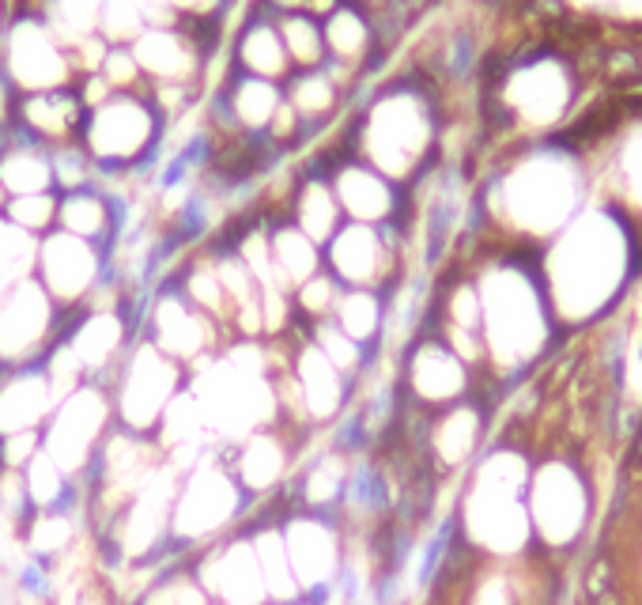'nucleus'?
<instances>
[{
	"instance_id": "9",
	"label": "nucleus",
	"mask_w": 642,
	"mask_h": 605,
	"mask_svg": "<svg viewBox=\"0 0 642 605\" xmlns=\"http://www.w3.org/2000/svg\"><path fill=\"white\" fill-rule=\"evenodd\" d=\"M72 65L76 61H72V54H68V46L46 27V20H38V15H23V20L12 23V31L4 34L8 80H12L23 96H42V91L68 88Z\"/></svg>"
},
{
	"instance_id": "21",
	"label": "nucleus",
	"mask_w": 642,
	"mask_h": 605,
	"mask_svg": "<svg viewBox=\"0 0 642 605\" xmlns=\"http://www.w3.org/2000/svg\"><path fill=\"white\" fill-rule=\"evenodd\" d=\"M54 382L49 379H15L0 390V439L20 436V432H34L42 416L54 408Z\"/></svg>"
},
{
	"instance_id": "3",
	"label": "nucleus",
	"mask_w": 642,
	"mask_h": 605,
	"mask_svg": "<svg viewBox=\"0 0 642 605\" xmlns=\"http://www.w3.org/2000/svg\"><path fill=\"white\" fill-rule=\"evenodd\" d=\"M529 526H533V552L563 564L575 557L589 538L597 515V484L578 455L548 450L533 458L529 473Z\"/></svg>"
},
{
	"instance_id": "10",
	"label": "nucleus",
	"mask_w": 642,
	"mask_h": 605,
	"mask_svg": "<svg viewBox=\"0 0 642 605\" xmlns=\"http://www.w3.org/2000/svg\"><path fill=\"white\" fill-rule=\"evenodd\" d=\"M106 424H110V405L99 390H72L61 408L49 421L46 436H42V450L54 458L68 477H80L91 470L99 447L106 442Z\"/></svg>"
},
{
	"instance_id": "25",
	"label": "nucleus",
	"mask_w": 642,
	"mask_h": 605,
	"mask_svg": "<svg viewBox=\"0 0 642 605\" xmlns=\"http://www.w3.org/2000/svg\"><path fill=\"white\" fill-rule=\"evenodd\" d=\"M57 224H61V232L68 235L95 243V238L110 227V204L106 198H99V193L76 190L57 204Z\"/></svg>"
},
{
	"instance_id": "27",
	"label": "nucleus",
	"mask_w": 642,
	"mask_h": 605,
	"mask_svg": "<svg viewBox=\"0 0 642 605\" xmlns=\"http://www.w3.org/2000/svg\"><path fill=\"white\" fill-rule=\"evenodd\" d=\"M57 204L49 193H31V198H12L8 201V224H15L27 235H42L57 224Z\"/></svg>"
},
{
	"instance_id": "2",
	"label": "nucleus",
	"mask_w": 642,
	"mask_h": 605,
	"mask_svg": "<svg viewBox=\"0 0 642 605\" xmlns=\"http://www.w3.org/2000/svg\"><path fill=\"white\" fill-rule=\"evenodd\" d=\"M447 102L439 88L408 68L382 83L345 130V144L356 159L374 167L401 190H413L442 164Z\"/></svg>"
},
{
	"instance_id": "11",
	"label": "nucleus",
	"mask_w": 642,
	"mask_h": 605,
	"mask_svg": "<svg viewBox=\"0 0 642 605\" xmlns=\"http://www.w3.org/2000/svg\"><path fill=\"white\" fill-rule=\"evenodd\" d=\"M151 322H156L151 345H156L159 352H167L170 360L182 363V368H193V371L201 368V363L216 360V356L230 345L227 329L219 326L216 318H209L204 311H196L182 292L162 295L156 303Z\"/></svg>"
},
{
	"instance_id": "13",
	"label": "nucleus",
	"mask_w": 642,
	"mask_h": 605,
	"mask_svg": "<svg viewBox=\"0 0 642 605\" xmlns=\"http://www.w3.org/2000/svg\"><path fill=\"white\" fill-rule=\"evenodd\" d=\"M38 266H42V288L49 295H57V300L72 303L80 295H88L91 284H95L99 254H95V243H88V238L54 232L49 238H42Z\"/></svg>"
},
{
	"instance_id": "7",
	"label": "nucleus",
	"mask_w": 642,
	"mask_h": 605,
	"mask_svg": "<svg viewBox=\"0 0 642 605\" xmlns=\"http://www.w3.org/2000/svg\"><path fill=\"white\" fill-rule=\"evenodd\" d=\"M314 167L325 170V178H329L348 224H367V227L405 224L408 232H413V220H408L413 216L408 190L393 186L385 175L367 167L363 159H356L345 141H340V148H325L322 156L314 159Z\"/></svg>"
},
{
	"instance_id": "6",
	"label": "nucleus",
	"mask_w": 642,
	"mask_h": 605,
	"mask_svg": "<svg viewBox=\"0 0 642 605\" xmlns=\"http://www.w3.org/2000/svg\"><path fill=\"white\" fill-rule=\"evenodd\" d=\"M162 136V114L156 102L140 91H114L106 102H99L95 110H88L83 122V152L91 156V164L102 167H136L144 156L159 148Z\"/></svg>"
},
{
	"instance_id": "18",
	"label": "nucleus",
	"mask_w": 642,
	"mask_h": 605,
	"mask_svg": "<svg viewBox=\"0 0 642 605\" xmlns=\"http://www.w3.org/2000/svg\"><path fill=\"white\" fill-rule=\"evenodd\" d=\"M284 99L299 114L306 136H314V133H322L340 110H345L348 91L340 88L322 65V68H314V72H291V80L284 83Z\"/></svg>"
},
{
	"instance_id": "19",
	"label": "nucleus",
	"mask_w": 642,
	"mask_h": 605,
	"mask_svg": "<svg viewBox=\"0 0 642 605\" xmlns=\"http://www.w3.org/2000/svg\"><path fill=\"white\" fill-rule=\"evenodd\" d=\"M23 125L42 136V141L54 144H72L76 133H83V122H88V107H83L80 91H42V96H27L20 102Z\"/></svg>"
},
{
	"instance_id": "14",
	"label": "nucleus",
	"mask_w": 642,
	"mask_h": 605,
	"mask_svg": "<svg viewBox=\"0 0 642 605\" xmlns=\"http://www.w3.org/2000/svg\"><path fill=\"white\" fill-rule=\"evenodd\" d=\"M230 68L272 83L291 80V61H288L284 38H280L277 15H269L264 8L254 4V12L246 15L243 27L235 31V42H230Z\"/></svg>"
},
{
	"instance_id": "4",
	"label": "nucleus",
	"mask_w": 642,
	"mask_h": 605,
	"mask_svg": "<svg viewBox=\"0 0 642 605\" xmlns=\"http://www.w3.org/2000/svg\"><path fill=\"white\" fill-rule=\"evenodd\" d=\"M257 511V504L235 481L224 462V447L204 455L201 462L178 477L174 515H170V541L178 557H193L204 545L227 538Z\"/></svg>"
},
{
	"instance_id": "8",
	"label": "nucleus",
	"mask_w": 642,
	"mask_h": 605,
	"mask_svg": "<svg viewBox=\"0 0 642 605\" xmlns=\"http://www.w3.org/2000/svg\"><path fill=\"white\" fill-rule=\"evenodd\" d=\"M185 390V371L178 360L159 352L156 345H140L128 356V368L117 390V416H122L125 432L133 436H151L156 439L162 416L174 405V397Z\"/></svg>"
},
{
	"instance_id": "23",
	"label": "nucleus",
	"mask_w": 642,
	"mask_h": 605,
	"mask_svg": "<svg viewBox=\"0 0 642 605\" xmlns=\"http://www.w3.org/2000/svg\"><path fill=\"white\" fill-rule=\"evenodd\" d=\"M280 38H284L291 72H314L329 61V49H325V31L322 20H314L311 12H291L277 20Z\"/></svg>"
},
{
	"instance_id": "22",
	"label": "nucleus",
	"mask_w": 642,
	"mask_h": 605,
	"mask_svg": "<svg viewBox=\"0 0 642 605\" xmlns=\"http://www.w3.org/2000/svg\"><path fill=\"white\" fill-rule=\"evenodd\" d=\"M340 334H348L356 345H363L371 356H379L382 334H385V295L363 292V288H345L337 311H333Z\"/></svg>"
},
{
	"instance_id": "17",
	"label": "nucleus",
	"mask_w": 642,
	"mask_h": 605,
	"mask_svg": "<svg viewBox=\"0 0 642 605\" xmlns=\"http://www.w3.org/2000/svg\"><path fill=\"white\" fill-rule=\"evenodd\" d=\"M288 220L303 235H311L322 250H325V243L345 227V212H340L337 193H333L325 170H318V167L299 170L295 190H291V201H288Z\"/></svg>"
},
{
	"instance_id": "26",
	"label": "nucleus",
	"mask_w": 642,
	"mask_h": 605,
	"mask_svg": "<svg viewBox=\"0 0 642 605\" xmlns=\"http://www.w3.org/2000/svg\"><path fill=\"white\" fill-rule=\"evenodd\" d=\"M117 345H122V322H117L114 314H95V318L76 334L72 352H76V360L88 368V363L110 360V356L117 352Z\"/></svg>"
},
{
	"instance_id": "24",
	"label": "nucleus",
	"mask_w": 642,
	"mask_h": 605,
	"mask_svg": "<svg viewBox=\"0 0 642 605\" xmlns=\"http://www.w3.org/2000/svg\"><path fill=\"white\" fill-rule=\"evenodd\" d=\"M0 186L8 190V198L49 193V186H54V159L42 156L34 144L4 152V156H0Z\"/></svg>"
},
{
	"instance_id": "16",
	"label": "nucleus",
	"mask_w": 642,
	"mask_h": 605,
	"mask_svg": "<svg viewBox=\"0 0 642 605\" xmlns=\"http://www.w3.org/2000/svg\"><path fill=\"white\" fill-rule=\"evenodd\" d=\"M49 326V292L20 280L0 295V356H27Z\"/></svg>"
},
{
	"instance_id": "28",
	"label": "nucleus",
	"mask_w": 642,
	"mask_h": 605,
	"mask_svg": "<svg viewBox=\"0 0 642 605\" xmlns=\"http://www.w3.org/2000/svg\"><path fill=\"white\" fill-rule=\"evenodd\" d=\"M348 4H356V8H363L367 15H379L382 8H390V0H348Z\"/></svg>"
},
{
	"instance_id": "5",
	"label": "nucleus",
	"mask_w": 642,
	"mask_h": 605,
	"mask_svg": "<svg viewBox=\"0 0 642 605\" xmlns=\"http://www.w3.org/2000/svg\"><path fill=\"white\" fill-rule=\"evenodd\" d=\"M397 390L405 408H413L419 416H435L442 408L481 394V374L424 322L419 334L408 340L405 356H401Z\"/></svg>"
},
{
	"instance_id": "1",
	"label": "nucleus",
	"mask_w": 642,
	"mask_h": 605,
	"mask_svg": "<svg viewBox=\"0 0 642 605\" xmlns=\"http://www.w3.org/2000/svg\"><path fill=\"white\" fill-rule=\"evenodd\" d=\"M552 314L563 334L609 322L642 280V232L616 204L586 209L537 254Z\"/></svg>"
},
{
	"instance_id": "20",
	"label": "nucleus",
	"mask_w": 642,
	"mask_h": 605,
	"mask_svg": "<svg viewBox=\"0 0 642 605\" xmlns=\"http://www.w3.org/2000/svg\"><path fill=\"white\" fill-rule=\"evenodd\" d=\"M269 250H272V266H277V277L288 292L303 288L311 277H318L325 269L322 246L314 243L311 235H303L288 216L269 220Z\"/></svg>"
},
{
	"instance_id": "15",
	"label": "nucleus",
	"mask_w": 642,
	"mask_h": 605,
	"mask_svg": "<svg viewBox=\"0 0 642 605\" xmlns=\"http://www.w3.org/2000/svg\"><path fill=\"white\" fill-rule=\"evenodd\" d=\"M212 99L227 110V117L243 136H264L277 110L284 107V83L257 80V76H243L235 68H227L224 83H219V91Z\"/></svg>"
},
{
	"instance_id": "29",
	"label": "nucleus",
	"mask_w": 642,
	"mask_h": 605,
	"mask_svg": "<svg viewBox=\"0 0 642 605\" xmlns=\"http://www.w3.org/2000/svg\"><path fill=\"white\" fill-rule=\"evenodd\" d=\"M4 209H8V190L0 186V212H4Z\"/></svg>"
},
{
	"instance_id": "30",
	"label": "nucleus",
	"mask_w": 642,
	"mask_h": 605,
	"mask_svg": "<svg viewBox=\"0 0 642 605\" xmlns=\"http://www.w3.org/2000/svg\"><path fill=\"white\" fill-rule=\"evenodd\" d=\"M0 38H4V12H0Z\"/></svg>"
},
{
	"instance_id": "12",
	"label": "nucleus",
	"mask_w": 642,
	"mask_h": 605,
	"mask_svg": "<svg viewBox=\"0 0 642 605\" xmlns=\"http://www.w3.org/2000/svg\"><path fill=\"white\" fill-rule=\"evenodd\" d=\"M128 49H133L148 83L196 88L204 76V65H209V54H204L201 42L193 38L185 23H178V27H144V34Z\"/></svg>"
}]
</instances>
